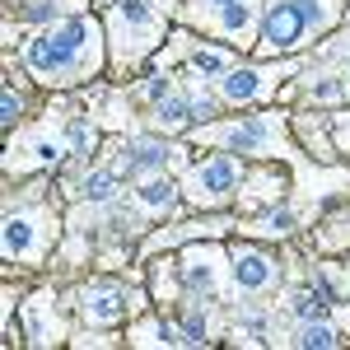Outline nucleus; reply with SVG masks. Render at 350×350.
Returning a JSON list of instances; mask_svg holds the SVG:
<instances>
[{"label": "nucleus", "instance_id": "nucleus-1", "mask_svg": "<svg viewBox=\"0 0 350 350\" xmlns=\"http://www.w3.org/2000/svg\"><path fill=\"white\" fill-rule=\"evenodd\" d=\"M24 61L38 80L61 84V80H75V75H89L98 66V33L89 19H66V24L42 28L38 38H28Z\"/></svg>", "mask_w": 350, "mask_h": 350}, {"label": "nucleus", "instance_id": "nucleus-2", "mask_svg": "<svg viewBox=\"0 0 350 350\" xmlns=\"http://www.w3.org/2000/svg\"><path fill=\"white\" fill-rule=\"evenodd\" d=\"M336 14V0H271L267 24H262V52H295L313 33H323Z\"/></svg>", "mask_w": 350, "mask_h": 350}, {"label": "nucleus", "instance_id": "nucleus-3", "mask_svg": "<svg viewBox=\"0 0 350 350\" xmlns=\"http://www.w3.org/2000/svg\"><path fill=\"white\" fill-rule=\"evenodd\" d=\"M239 178H243V168L234 159H211V163H201L196 173H191V196L196 201H224V196H234L239 191Z\"/></svg>", "mask_w": 350, "mask_h": 350}, {"label": "nucleus", "instance_id": "nucleus-4", "mask_svg": "<svg viewBox=\"0 0 350 350\" xmlns=\"http://www.w3.org/2000/svg\"><path fill=\"white\" fill-rule=\"evenodd\" d=\"M5 257H38V215L19 211L5 219Z\"/></svg>", "mask_w": 350, "mask_h": 350}, {"label": "nucleus", "instance_id": "nucleus-5", "mask_svg": "<svg viewBox=\"0 0 350 350\" xmlns=\"http://www.w3.org/2000/svg\"><path fill=\"white\" fill-rule=\"evenodd\" d=\"M271 275H275V267H271L257 247H239L234 252V280H239L243 290H267Z\"/></svg>", "mask_w": 350, "mask_h": 350}, {"label": "nucleus", "instance_id": "nucleus-6", "mask_svg": "<svg viewBox=\"0 0 350 350\" xmlns=\"http://www.w3.org/2000/svg\"><path fill=\"white\" fill-rule=\"evenodd\" d=\"M84 313L98 323H117L126 313V295L117 285H94V290H84Z\"/></svg>", "mask_w": 350, "mask_h": 350}, {"label": "nucleus", "instance_id": "nucleus-7", "mask_svg": "<svg viewBox=\"0 0 350 350\" xmlns=\"http://www.w3.org/2000/svg\"><path fill=\"white\" fill-rule=\"evenodd\" d=\"M229 150H243V154H267L271 140H267V122H243V126H229L219 135Z\"/></svg>", "mask_w": 350, "mask_h": 350}, {"label": "nucleus", "instance_id": "nucleus-8", "mask_svg": "<svg viewBox=\"0 0 350 350\" xmlns=\"http://www.w3.org/2000/svg\"><path fill=\"white\" fill-rule=\"evenodd\" d=\"M196 117H211V103H183V98H163L159 112H154V122H159L163 131H178V126H187Z\"/></svg>", "mask_w": 350, "mask_h": 350}, {"label": "nucleus", "instance_id": "nucleus-9", "mask_svg": "<svg viewBox=\"0 0 350 350\" xmlns=\"http://www.w3.org/2000/svg\"><path fill=\"white\" fill-rule=\"evenodd\" d=\"M267 80H271L267 70H229V75H224V98H229V103H247V98L262 94Z\"/></svg>", "mask_w": 350, "mask_h": 350}, {"label": "nucleus", "instance_id": "nucleus-10", "mask_svg": "<svg viewBox=\"0 0 350 350\" xmlns=\"http://www.w3.org/2000/svg\"><path fill=\"white\" fill-rule=\"evenodd\" d=\"M191 290L201 295H215V252H187V267H183Z\"/></svg>", "mask_w": 350, "mask_h": 350}, {"label": "nucleus", "instance_id": "nucleus-11", "mask_svg": "<svg viewBox=\"0 0 350 350\" xmlns=\"http://www.w3.org/2000/svg\"><path fill=\"white\" fill-rule=\"evenodd\" d=\"M252 14H257L252 0H229V5H219V33H229V38H247Z\"/></svg>", "mask_w": 350, "mask_h": 350}, {"label": "nucleus", "instance_id": "nucleus-12", "mask_svg": "<svg viewBox=\"0 0 350 350\" xmlns=\"http://www.w3.org/2000/svg\"><path fill=\"white\" fill-rule=\"evenodd\" d=\"M173 196H178V191H173L168 178H150V183L140 187V206H145V211H168V206H173Z\"/></svg>", "mask_w": 350, "mask_h": 350}, {"label": "nucleus", "instance_id": "nucleus-13", "mask_svg": "<svg viewBox=\"0 0 350 350\" xmlns=\"http://www.w3.org/2000/svg\"><path fill=\"white\" fill-rule=\"evenodd\" d=\"M163 159H168V150L154 145V140H135V145H131V163H135V168H159Z\"/></svg>", "mask_w": 350, "mask_h": 350}, {"label": "nucleus", "instance_id": "nucleus-14", "mask_svg": "<svg viewBox=\"0 0 350 350\" xmlns=\"http://www.w3.org/2000/svg\"><path fill=\"white\" fill-rule=\"evenodd\" d=\"M295 341H299V346H336L341 336H336L327 323H318V318H313V323H304V332H299Z\"/></svg>", "mask_w": 350, "mask_h": 350}, {"label": "nucleus", "instance_id": "nucleus-15", "mask_svg": "<svg viewBox=\"0 0 350 350\" xmlns=\"http://www.w3.org/2000/svg\"><path fill=\"white\" fill-rule=\"evenodd\" d=\"M295 313L304 318V323H313V318H323V313H327V299L318 295V290H304V295L295 299Z\"/></svg>", "mask_w": 350, "mask_h": 350}, {"label": "nucleus", "instance_id": "nucleus-16", "mask_svg": "<svg viewBox=\"0 0 350 350\" xmlns=\"http://www.w3.org/2000/svg\"><path fill=\"white\" fill-rule=\"evenodd\" d=\"M112 191H117V178H112V173H94V178L84 183V196H89V201H108Z\"/></svg>", "mask_w": 350, "mask_h": 350}, {"label": "nucleus", "instance_id": "nucleus-17", "mask_svg": "<svg viewBox=\"0 0 350 350\" xmlns=\"http://www.w3.org/2000/svg\"><path fill=\"white\" fill-rule=\"evenodd\" d=\"M191 66H196V75H219V70H229V61H224L219 52H196Z\"/></svg>", "mask_w": 350, "mask_h": 350}, {"label": "nucleus", "instance_id": "nucleus-18", "mask_svg": "<svg viewBox=\"0 0 350 350\" xmlns=\"http://www.w3.org/2000/svg\"><path fill=\"white\" fill-rule=\"evenodd\" d=\"M178 341H206V318H187L183 332H178Z\"/></svg>", "mask_w": 350, "mask_h": 350}, {"label": "nucleus", "instance_id": "nucleus-19", "mask_svg": "<svg viewBox=\"0 0 350 350\" xmlns=\"http://www.w3.org/2000/svg\"><path fill=\"white\" fill-rule=\"evenodd\" d=\"M70 145H75V150H94V131H89V126H84V122H75V126H70Z\"/></svg>", "mask_w": 350, "mask_h": 350}, {"label": "nucleus", "instance_id": "nucleus-20", "mask_svg": "<svg viewBox=\"0 0 350 350\" xmlns=\"http://www.w3.org/2000/svg\"><path fill=\"white\" fill-rule=\"evenodd\" d=\"M14 117H19V94H10V89H5V117H0V122H5V131L14 126Z\"/></svg>", "mask_w": 350, "mask_h": 350}, {"label": "nucleus", "instance_id": "nucleus-21", "mask_svg": "<svg viewBox=\"0 0 350 350\" xmlns=\"http://www.w3.org/2000/svg\"><path fill=\"white\" fill-rule=\"evenodd\" d=\"M145 94H150L154 103H163V98H168V80H150V84H145Z\"/></svg>", "mask_w": 350, "mask_h": 350}, {"label": "nucleus", "instance_id": "nucleus-22", "mask_svg": "<svg viewBox=\"0 0 350 350\" xmlns=\"http://www.w3.org/2000/svg\"><path fill=\"white\" fill-rule=\"evenodd\" d=\"M206 5H229V0H206Z\"/></svg>", "mask_w": 350, "mask_h": 350}]
</instances>
